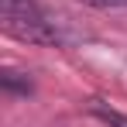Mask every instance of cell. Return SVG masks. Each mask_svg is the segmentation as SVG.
<instances>
[{
	"label": "cell",
	"mask_w": 127,
	"mask_h": 127,
	"mask_svg": "<svg viewBox=\"0 0 127 127\" xmlns=\"http://www.w3.org/2000/svg\"><path fill=\"white\" fill-rule=\"evenodd\" d=\"M0 21H3L7 34H14L21 41L55 45V48L69 45V34H65L62 21H55L38 0H0Z\"/></svg>",
	"instance_id": "obj_1"
},
{
	"label": "cell",
	"mask_w": 127,
	"mask_h": 127,
	"mask_svg": "<svg viewBox=\"0 0 127 127\" xmlns=\"http://www.w3.org/2000/svg\"><path fill=\"white\" fill-rule=\"evenodd\" d=\"M0 86H3V93H21V96H28L31 89H34V83L28 79V76H21V72H3L0 76Z\"/></svg>",
	"instance_id": "obj_2"
},
{
	"label": "cell",
	"mask_w": 127,
	"mask_h": 127,
	"mask_svg": "<svg viewBox=\"0 0 127 127\" xmlns=\"http://www.w3.org/2000/svg\"><path fill=\"white\" fill-rule=\"evenodd\" d=\"M89 110H93L103 124H110V127H127V113H120V110H113V106L100 103V100H93V103H89Z\"/></svg>",
	"instance_id": "obj_3"
},
{
	"label": "cell",
	"mask_w": 127,
	"mask_h": 127,
	"mask_svg": "<svg viewBox=\"0 0 127 127\" xmlns=\"http://www.w3.org/2000/svg\"><path fill=\"white\" fill-rule=\"evenodd\" d=\"M79 3H86V7H100V10H113V7H127V0H79Z\"/></svg>",
	"instance_id": "obj_4"
}]
</instances>
